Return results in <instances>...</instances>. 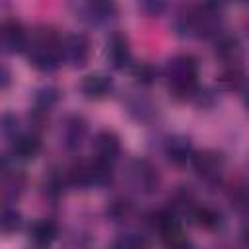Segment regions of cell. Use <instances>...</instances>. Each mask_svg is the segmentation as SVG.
Masks as SVG:
<instances>
[{"label":"cell","mask_w":249,"mask_h":249,"mask_svg":"<svg viewBox=\"0 0 249 249\" xmlns=\"http://www.w3.org/2000/svg\"><path fill=\"white\" fill-rule=\"evenodd\" d=\"M196 76H198V64H196V58L191 54L173 56L165 66L169 91L177 99H191L196 95V89H198Z\"/></svg>","instance_id":"cell-1"},{"label":"cell","mask_w":249,"mask_h":249,"mask_svg":"<svg viewBox=\"0 0 249 249\" xmlns=\"http://www.w3.org/2000/svg\"><path fill=\"white\" fill-rule=\"evenodd\" d=\"M140 6H142V10H144L146 14L156 16V14L161 12V8H163V0H140Z\"/></svg>","instance_id":"cell-23"},{"label":"cell","mask_w":249,"mask_h":249,"mask_svg":"<svg viewBox=\"0 0 249 249\" xmlns=\"http://www.w3.org/2000/svg\"><path fill=\"white\" fill-rule=\"evenodd\" d=\"M86 121L78 115H72L66 119L64 123V128H62V140H64V146L66 148H78L86 136Z\"/></svg>","instance_id":"cell-13"},{"label":"cell","mask_w":249,"mask_h":249,"mask_svg":"<svg viewBox=\"0 0 249 249\" xmlns=\"http://www.w3.org/2000/svg\"><path fill=\"white\" fill-rule=\"evenodd\" d=\"M68 183L78 189L93 185V161H78L68 169Z\"/></svg>","instance_id":"cell-15"},{"label":"cell","mask_w":249,"mask_h":249,"mask_svg":"<svg viewBox=\"0 0 249 249\" xmlns=\"http://www.w3.org/2000/svg\"><path fill=\"white\" fill-rule=\"evenodd\" d=\"M218 84L228 91H243L249 86V76L243 72L241 66L231 64L218 76Z\"/></svg>","instance_id":"cell-12"},{"label":"cell","mask_w":249,"mask_h":249,"mask_svg":"<svg viewBox=\"0 0 249 249\" xmlns=\"http://www.w3.org/2000/svg\"><path fill=\"white\" fill-rule=\"evenodd\" d=\"M91 150H93V158L101 160V161H109L113 163L121 152V142L119 136L113 130H99L93 136L91 142Z\"/></svg>","instance_id":"cell-4"},{"label":"cell","mask_w":249,"mask_h":249,"mask_svg":"<svg viewBox=\"0 0 249 249\" xmlns=\"http://www.w3.org/2000/svg\"><path fill=\"white\" fill-rule=\"evenodd\" d=\"M105 54H107V60L111 62L113 68L117 70H123L124 66L130 64V47H128V41L123 33H113L109 39H107V49H105Z\"/></svg>","instance_id":"cell-5"},{"label":"cell","mask_w":249,"mask_h":249,"mask_svg":"<svg viewBox=\"0 0 249 249\" xmlns=\"http://www.w3.org/2000/svg\"><path fill=\"white\" fill-rule=\"evenodd\" d=\"M132 179H134V185L138 189H142L144 193H152L154 189H158V169L154 165H150L148 161H134L132 165Z\"/></svg>","instance_id":"cell-10"},{"label":"cell","mask_w":249,"mask_h":249,"mask_svg":"<svg viewBox=\"0 0 249 249\" xmlns=\"http://www.w3.org/2000/svg\"><path fill=\"white\" fill-rule=\"evenodd\" d=\"M56 99H58V91H56L54 88H43V89H39L37 95H35V103H37V107H39L41 111L51 109V107L56 103Z\"/></svg>","instance_id":"cell-21"},{"label":"cell","mask_w":249,"mask_h":249,"mask_svg":"<svg viewBox=\"0 0 249 249\" xmlns=\"http://www.w3.org/2000/svg\"><path fill=\"white\" fill-rule=\"evenodd\" d=\"M132 74H134V80H136L138 84H142V86H150V84H154V80H156V68H154L150 62H140V64H136L134 70H132Z\"/></svg>","instance_id":"cell-20"},{"label":"cell","mask_w":249,"mask_h":249,"mask_svg":"<svg viewBox=\"0 0 249 249\" xmlns=\"http://www.w3.org/2000/svg\"><path fill=\"white\" fill-rule=\"evenodd\" d=\"M0 226H2L4 231H14V230H18V228L21 226V214H19L16 208L6 206V208L2 210V214H0Z\"/></svg>","instance_id":"cell-19"},{"label":"cell","mask_w":249,"mask_h":249,"mask_svg":"<svg viewBox=\"0 0 249 249\" xmlns=\"http://www.w3.org/2000/svg\"><path fill=\"white\" fill-rule=\"evenodd\" d=\"M107 214L113 220H121V218H124V216L130 214V202L128 200H113L111 206L107 208Z\"/></svg>","instance_id":"cell-22"},{"label":"cell","mask_w":249,"mask_h":249,"mask_svg":"<svg viewBox=\"0 0 249 249\" xmlns=\"http://www.w3.org/2000/svg\"><path fill=\"white\" fill-rule=\"evenodd\" d=\"M62 58L70 66L82 68L89 58V41H88V37L82 35V33H74V35H68L66 39H62Z\"/></svg>","instance_id":"cell-3"},{"label":"cell","mask_w":249,"mask_h":249,"mask_svg":"<svg viewBox=\"0 0 249 249\" xmlns=\"http://www.w3.org/2000/svg\"><path fill=\"white\" fill-rule=\"evenodd\" d=\"M193 216H195V222H196L200 228H206V230H214V228H218L220 222H222L220 212L214 210L212 206H198V208H195Z\"/></svg>","instance_id":"cell-18"},{"label":"cell","mask_w":249,"mask_h":249,"mask_svg":"<svg viewBox=\"0 0 249 249\" xmlns=\"http://www.w3.org/2000/svg\"><path fill=\"white\" fill-rule=\"evenodd\" d=\"M80 89L88 99H101L113 89V80L107 74H89L82 80Z\"/></svg>","instance_id":"cell-8"},{"label":"cell","mask_w":249,"mask_h":249,"mask_svg":"<svg viewBox=\"0 0 249 249\" xmlns=\"http://www.w3.org/2000/svg\"><path fill=\"white\" fill-rule=\"evenodd\" d=\"M216 56L224 62H231L235 64V60L239 58L241 54V47H239V41L235 37H230V35H224L216 41V49H214Z\"/></svg>","instance_id":"cell-16"},{"label":"cell","mask_w":249,"mask_h":249,"mask_svg":"<svg viewBox=\"0 0 249 249\" xmlns=\"http://www.w3.org/2000/svg\"><path fill=\"white\" fill-rule=\"evenodd\" d=\"M245 107L249 109V91H247V95H245Z\"/></svg>","instance_id":"cell-24"},{"label":"cell","mask_w":249,"mask_h":249,"mask_svg":"<svg viewBox=\"0 0 249 249\" xmlns=\"http://www.w3.org/2000/svg\"><path fill=\"white\" fill-rule=\"evenodd\" d=\"M165 156L171 163L175 165H183L187 163L189 160H193L195 156V150H193V144L183 138V136H175V138H169L167 146H165Z\"/></svg>","instance_id":"cell-11"},{"label":"cell","mask_w":249,"mask_h":249,"mask_svg":"<svg viewBox=\"0 0 249 249\" xmlns=\"http://www.w3.org/2000/svg\"><path fill=\"white\" fill-rule=\"evenodd\" d=\"M29 62L41 72H53L62 62V41L49 27H41L33 33L29 47Z\"/></svg>","instance_id":"cell-2"},{"label":"cell","mask_w":249,"mask_h":249,"mask_svg":"<svg viewBox=\"0 0 249 249\" xmlns=\"http://www.w3.org/2000/svg\"><path fill=\"white\" fill-rule=\"evenodd\" d=\"M245 241H247V243H249V228H247V230H245Z\"/></svg>","instance_id":"cell-25"},{"label":"cell","mask_w":249,"mask_h":249,"mask_svg":"<svg viewBox=\"0 0 249 249\" xmlns=\"http://www.w3.org/2000/svg\"><path fill=\"white\" fill-rule=\"evenodd\" d=\"M241 2H249V0H241Z\"/></svg>","instance_id":"cell-26"},{"label":"cell","mask_w":249,"mask_h":249,"mask_svg":"<svg viewBox=\"0 0 249 249\" xmlns=\"http://www.w3.org/2000/svg\"><path fill=\"white\" fill-rule=\"evenodd\" d=\"M2 47L6 53H21L27 47V35L25 29L19 21L16 19H6L2 25Z\"/></svg>","instance_id":"cell-6"},{"label":"cell","mask_w":249,"mask_h":249,"mask_svg":"<svg viewBox=\"0 0 249 249\" xmlns=\"http://www.w3.org/2000/svg\"><path fill=\"white\" fill-rule=\"evenodd\" d=\"M193 167L195 171L204 177V179H212L220 173L222 165H224V156L220 152H214V150H204V152H198L193 156Z\"/></svg>","instance_id":"cell-7"},{"label":"cell","mask_w":249,"mask_h":249,"mask_svg":"<svg viewBox=\"0 0 249 249\" xmlns=\"http://www.w3.org/2000/svg\"><path fill=\"white\" fill-rule=\"evenodd\" d=\"M88 14L93 21H109L117 14V2L115 0H88Z\"/></svg>","instance_id":"cell-17"},{"label":"cell","mask_w":249,"mask_h":249,"mask_svg":"<svg viewBox=\"0 0 249 249\" xmlns=\"http://www.w3.org/2000/svg\"><path fill=\"white\" fill-rule=\"evenodd\" d=\"M41 152V140L33 134H21L12 142V156L19 161L35 160Z\"/></svg>","instance_id":"cell-9"},{"label":"cell","mask_w":249,"mask_h":249,"mask_svg":"<svg viewBox=\"0 0 249 249\" xmlns=\"http://www.w3.org/2000/svg\"><path fill=\"white\" fill-rule=\"evenodd\" d=\"M56 233H58V226H56L54 220H49V218L37 220L29 228V237L33 239L35 245H49V243H53Z\"/></svg>","instance_id":"cell-14"}]
</instances>
